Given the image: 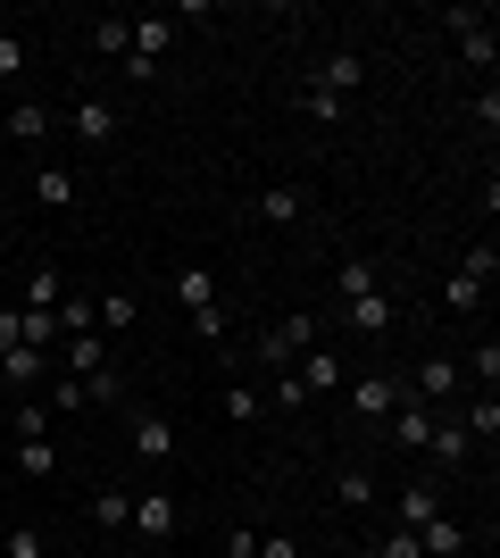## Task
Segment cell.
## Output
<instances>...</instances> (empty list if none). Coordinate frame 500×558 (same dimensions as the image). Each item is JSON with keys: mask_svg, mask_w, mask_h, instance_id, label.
Wrapping results in <instances>:
<instances>
[{"mask_svg": "<svg viewBox=\"0 0 500 558\" xmlns=\"http://www.w3.org/2000/svg\"><path fill=\"white\" fill-rule=\"evenodd\" d=\"M125 525H134V534L150 542V550H167V542H175V525H184V509H175V492H134V517H125Z\"/></svg>", "mask_w": 500, "mask_h": 558, "instance_id": "1", "label": "cell"}, {"mask_svg": "<svg viewBox=\"0 0 500 558\" xmlns=\"http://www.w3.org/2000/svg\"><path fill=\"white\" fill-rule=\"evenodd\" d=\"M68 125H75V142H84V150H109V142L125 134V109H118L109 93H84V100H75V117H68Z\"/></svg>", "mask_w": 500, "mask_h": 558, "instance_id": "2", "label": "cell"}, {"mask_svg": "<svg viewBox=\"0 0 500 558\" xmlns=\"http://www.w3.org/2000/svg\"><path fill=\"white\" fill-rule=\"evenodd\" d=\"M167 43H175V17H134V50L118 59L125 84H150V68L167 59Z\"/></svg>", "mask_w": 500, "mask_h": 558, "instance_id": "3", "label": "cell"}, {"mask_svg": "<svg viewBox=\"0 0 500 558\" xmlns=\"http://www.w3.org/2000/svg\"><path fill=\"white\" fill-rule=\"evenodd\" d=\"M451 43H459V59L467 68H492V50H500V34H492V9H451Z\"/></svg>", "mask_w": 500, "mask_h": 558, "instance_id": "4", "label": "cell"}, {"mask_svg": "<svg viewBox=\"0 0 500 558\" xmlns=\"http://www.w3.org/2000/svg\"><path fill=\"white\" fill-rule=\"evenodd\" d=\"M434 417H442V409H426V400H401V409L383 417V442H392V450H408V459H417V450L434 442Z\"/></svg>", "mask_w": 500, "mask_h": 558, "instance_id": "5", "label": "cell"}, {"mask_svg": "<svg viewBox=\"0 0 500 558\" xmlns=\"http://www.w3.org/2000/svg\"><path fill=\"white\" fill-rule=\"evenodd\" d=\"M301 350H317V317H284V326L259 333V359H267V367H292Z\"/></svg>", "mask_w": 500, "mask_h": 558, "instance_id": "6", "label": "cell"}, {"mask_svg": "<svg viewBox=\"0 0 500 558\" xmlns=\"http://www.w3.org/2000/svg\"><path fill=\"white\" fill-rule=\"evenodd\" d=\"M342 317H351V333H367V342H383V333H392V317H401V308H392V292H351V301H342Z\"/></svg>", "mask_w": 500, "mask_h": 558, "instance_id": "7", "label": "cell"}, {"mask_svg": "<svg viewBox=\"0 0 500 558\" xmlns=\"http://www.w3.org/2000/svg\"><path fill=\"white\" fill-rule=\"evenodd\" d=\"M392 409H401V384H392V375H358L351 384V417L358 425H383Z\"/></svg>", "mask_w": 500, "mask_h": 558, "instance_id": "8", "label": "cell"}, {"mask_svg": "<svg viewBox=\"0 0 500 558\" xmlns=\"http://www.w3.org/2000/svg\"><path fill=\"white\" fill-rule=\"evenodd\" d=\"M0 125H9V142H25V150H42V142H50V109H42V100H9Z\"/></svg>", "mask_w": 500, "mask_h": 558, "instance_id": "9", "label": "cell"}, {"mask_svg": "<svg viewBox=\"0 0 500 558\" xmlns=\"http://www.w3.org/2000/svg\"><path fill=\"white\" fill-rule=\"evenodd\" d=\"M309 84H317V93H333V100H351V93H358V84H367V68H358V50H333L326 68H317V75H309Z\"/></svg>", "mask_w": 500, "mask_h": 558, "instance_id": "10", "label": "cell"}, {"mask_svg": "<svg viewBox=\"0 0 500 558\" xmlns=\"http://www.w3.org/2000/svg\"><path fill=\"white\" fill-rule=\"evenodd\" d=\"M134 317H143V301H134L125 283H109V292H93V326H100V333H125V326H134Z\"/></svg>", "mask_w": 500, "mask_h": 558, "instance_id": "11", "label": "cell"}, {"mask_svg": "<svg viewBox=\"0 0 500 558\" xmlns=\"http://www.w3.org/2000/svg\"><path fill=\"white\" fill-rule=\"evenodd\" d=\"M451 392H459V359H417V392H408V400H426V409H442Z\"/></svg>", "mask_w": 500, "mask_h": 558, "instance_id": "12", "label": "cell"}, {"mask_svg": "<svg viewBox=\"0 0 500 558\" xmlns=\"http://www.w3.org/2000/svg\"><path fill=\"white\" fill-rule=\"evenodd\" d=\"M42 367H50V359H42V350H0V392H34V384H42Z\"/></svg>", "mask_w": 500, "mask_h": 558, "instance_id": "13", "label": "cell"}, {"mask_svg": "<svg viewBox=\"0 0 500 558\" xmlns=\"http://www.w3.org/2000/svg\"><path fill=\"white\" fill-rule=\"evenodd\" d=\"M259 217H267V226H301V217H309V192H301V184H267Z\"/></svg>", "mask_w": 500, "mask_h": 558, "instance_id": "14", "label": "cell"}, {"mask_svg": "<svg viewBox=\"0 0 500 558\" xmlns=\"http://www.w3.org/2000/svg\"><path fill=\"white\" fill-rule=\"evenodd\" d=\"M59 359H68V375H93V367H109V333H68V342H59Z\"/></svg>", "mask_w": 500, "mask_h": 558, "instance_id": "15", "label": "cell"}, {"mask_svg": "<svg viewBox=\"0 0 500 558\" xmlns=\"http://www.w3.org/2000/svg\"><path fill=\"white\" fill-rule=\"evenodd\" d=\"M125 442H134V459L159 466V459H175V425H167V417H134V434H125Z\"/></svg>", "mask_w": 500, "mask_h": 558, "instance_id": "16", "label": "cell"}, {"mask_svg": "<svg viewBox=\"0 0 500 558\" xmlns=\"http://www.w3.org/2000/svg\"><path fill=\"white\" fill-rule=\"evenodd\" d=\"M467 450H476V434H467V425H459V417H434V442H426L434 466H459Z\"/></svg>", "mask_w": 500, "mask_h": 558, "instance_id": "17", "label": "cell"}, {"mask_svg": "<svg viewBox=\"0 0 500 558\" xmlns=\"http://www.w3.org/2000/svg\"><path fill=\"white\" fill-rule=\"evenodd\" d=\"M17 475H25V484L59 475V442H50V434H17Z\"/></svg>", "mask_w": 500, "mask_h": 558, "instance_id": "18", "label": "cell"}, {"mask_svg": "<svg viewBox=\"0 0 500 558\" xmlns=\"http://www.w3.org/2000/svg\"><path fill=\"white\" fill-rule=\"evenodd\" d=\"M292 375H301V384H309V400H317V392H333V384H342V359H333V350H301V359H292Z\"/></svg>", "mask_w": 500, "mask_h": 558, "instance_id": "19", "label": "cell"}, {"mask_svg": "<svg viewBox=\"0 0 500 558\" xmlns=\"http://www.w3.org/2000/svg\"><path fill=\"white\" fill-rule=\"evenodd\" d=\"M434 517H442V492H417V484H408L401 500H392V525H408V534H417V525H434Z\"/></svg>", "mask_w": 500, "mask_h": 558, "instance_id": "20", "label": "cell"}, {"mask_svg": "<svg viewBox=\"0 0 500 558\" xmlns=\"http://www.w3.org/2000/svg\"><path fill=\"white\" fill-rule=\"evenodd\" d=\"M59 301H68V276H59V267H34L25 292H17V308H59Z\"/></svg>", "mask_w": 500, "mask_h": 558, "instance_id": "21", "label": "cell"}, {"mask_svg": "<svg viewBox=\"0 0 500 558\" xmlns=\"http://www.w3.org/2000/svg\"><path fill=\"white\" fill-rule=\"evenodd\" d=\"M417 550H426V558H459V550H467V525L434 517V525H417Z\"/></svg>", "mask_w": 500, "mask_h": 558, "instance_id": "22", "label": "cell"}, {"mask_svg": "<svg viewBox=\"0 0 500 558\" xmlns=\"http://www.w3.org/2000/svg\"><path fill=\"white\" fill-rule=\"evenodd\" d=\"M175 301H184V317L217 308V276H209V267H184V276H175Z\"/></svg>", "mask_w": 500, "mask_h": 558, "instance_id": "23", "label": "cell"}, {"mask_svg": "<svg viewBox=\"0 0 500 558\" xmlns=\"http://www.w3.org/2000/svg\"><path fill=\"white\" fill-rule=\"evenodd\" d=\"M125 517H134V492H118V484L93 492V525H100V534H125Z\"/></svg>", "mask_w": 500, "mask_h": 558, "instance_id": "24", "label": "cell"}, {"mask_svg": "<svg viewBox=\"0 0 500 558\" xmlns=\"http://www.w3.org/2000/svg\"><path fill=\"white\" fill-rule=\"evenodd\" d=\"M34 201H42V209L59 217V209L75 201V175H68V167H42V175H34Z\"/></svg>", "mask_w": 500, "mask_h": 558, "instance_id": "25", "label": "cell"}, {"mask_svg": "<svg viewBox=\"0 0 500 558\" xmlns=\"http://www.w3.org/2000/svg\"><path fill=\"white\" fill-rule=\"evenodd\" d=\"M25 317V350H59L68 333H59V308H17Z\"/></svg>", "mask_w": 500, "mask_h": 558, "instance_id": "26", "label": "cell"}, {"mask_svg": "<svg viewBox=\"0 0 500 558\" xmlns=\"http://www.w3.org/2000/svg\"><path fill=\"white\" fill-rule=\"evenodd\" d=\"M484 301H492V292H484L476 276H451V283H442V308H451V317H476Z\"/></svg>", "mask_w": 500, "mask_h": 558, "instance_id": "27", "label": "cell"}, {"mask_svg": "<svg viewBox=\"0 0 500 558\" xmlns=\"http://www.w3.org/2000/svg\"><path fill=\"white\" fill-rule=\"evenodd\" d=\"M93 50H100V59H125V50H134V17H100L93 25Z\"/></svg>", "mask_w": 500, "mask_h": 558, "instance_id": "28", "label": "cell"}, {"mask_svg": "<svg viewBox=\"0 0 500 558\" xmlns=\"http://www.w3.org/2000/svg\"><path fill=\"white\" fill-rule=\"evenodd\" d=\"M459 276H476L484 292H492V276H500V251H492V233H484V242H467V258H459Z\"/></svg>", "mask_w": 500, "mask_h": 558, "instance_id": "29", "label": "cell"}, {"mask_svg": "<svg viewBox=\"0 0 500 558\" xmlns=\"http://www.w3.org/2000/svg\"><path fill=\"white\" fill-rule=\"evenodd\" d=\"M267 400V409H284V417H292V409H309V384H301V375H292V367H276V392H259Z\"/></svg>", "mask_w": 500, "mask_h": 558, "instance_id": "30", "label": "cell"}, {"mask_svg": "<svg viewBox=\"0 0 500 558\" xmlns=\"http://www.w3.org/2000/svg\"><path fill=\"white\" fill-rule=\"evenodd\" d=\"M459 425H467V434H476V442L492 450V442H500V400L484 392V400H476V409H467V417H459Z\"/></svg>", "mask_w": 500, "mask_h": 558, "instance_id": "31", "label": "cell"}, {"mask_svg": "<svg viewBox=\"0 0 500 558\" xmlns=\"http://www.w3.org/2000/svg\"><path fill=\"white\" fill-rule=\"evenodd\" d=\"M376 475H367V466H342V509H376Z\"/></svg>", "mask_w": 500, "mask_h": 558, "instance_id": "32", "label": "cell"}, {"mask_svg": "<svg viewBox=\"0 0 500 558\" xmlns=\"http://www.w3.org/2000/svg\"><path fill=\"white\" fill-rule=\"evenodd\" d=\"M217 409H225V417H234V425H251V417H259V409H267V400L251 392V384H225V392H217Z\"/></svg>", "mask_w": 500, "mask_h": 558, "instance_id": "33", "label": "cell"}, {"mask_svg": "<svg viewBox=\"0 0 500 558\" xmlns=\"http://www.w3.org/2000/svg\"><path fill=\"white\" fill-rule=\"evenodd\" d=\"M367 558H426V550H417V534H408V525H383Z\"/></svg>", "mask_w": 500, "mask_h": 558, "instance_id": "34", "label": "cell"}, {"mask_svg": "<svg viewBox=\"0 0 500 558\" xmlns=\"http://www.w3.org/2000/svg\"><path fill=\"white\" fill-rule=\"evenodd\" d=\"M467 375H476L484 392L500 384V342H492V333H484V350H467Z\"/></svg>", "mask_w": 500, "mask_h": 558, "instance_id": "35", "label": "cell"}, {"mask_svg": "<svg viewBox=\"0 0 500 558\" xmlns=\"http://www.w3.org/2000/svg\"><path fill=\"white\" fill-rule=\"evenodd\" d=\"M59 333H93V292H84V301H75V292L59 301Z\"/></svg>", "mask_w": 500, "mask_h": 558, "instance_id": "36", "label": "cell"}, {"mask_svg": "<svg viewBox=\"0 0 500 558\" xmlns=\"http://www.w3.org/2000/svg\"><path fill=\"white\" fill-rule=\"evenodd\" d=\"M301 109H309V117H317V125H333V117L351 109V100H333V93H317V84H301Z\"/></svg>", "mask_w": 500, "mask_h": 558, "instance_id": "37", "label": "cell"}, {"mask_svg": "<svg viewBox=\"0 0 500 558\" xmlns=\"http://www.w3.org/2000/svg\"><path fill=\"white\" fill-rule=\"evenodd\" d=\"M376 258H351V267H342V301H351V292H376Z\"/></svg>", "mask_w": 500, "mask_h": 558, "instance_id": "38", "label": "cell"}, {"mask_svg": "<svg viewBox=\"0 0 500 558\" xmlns=\"http://www.w3.org/2000/svg\"><path fill=\"white\" fill-rule=\"evenodd\" d=\"M25 75V34H0V84H17Z\"/></svg>", "mask_w": 500, "mask_h": 558, "instance_id": "39", "label": "cell"}, {"mask_svg": "<svg viewBox=\"0 0 500 558\" xmlns=\"http://www.w3.org/2000/svg\"><path fill=\"white\" fill-rule=\"evenodd\" d=\"M42 409H50V417H68V409H84V384H75V375H59V392H50Z\"/></svg>", "mask_w": 500, "mask_h": 558, "instance_id": "40", "label": "cell"}, {"mask_svg": "<svg viewBox=\"0 0 500 558\" xmlns=\"http://www.w3.org/2000/svg\"><path fill=\"white\" fill-rule=\"evenodd\" d=\"M0 558H42V534H34V525H17V534L0 542Z\"/></svg>", "mask_w": 500, "mask_h": 558, "instance_id": "41", "label": "cell"}, {"mask_svg": "<svg viewBox=\"0 0 500 558\" xmlns=\"http://www.w3.org/2000/svg\"><path fill=\"white\" fill-rule=\"evenodd\" d=\"M17 434H50V409H42V400H17Z\"/></svg>", "mask_w": 500, "mask_h": 558, "instance_id": "42", "label": "cell"}, {"mask_svg": "<svg viewBox=\"0 0 500 558\" xmlns=\"http://www.w3.org/2000/svg\"><path fill=\"white\" fill-rule=\"evenodd\" d=\"M225 558H259V534H251V525H234V534H225Z\"/></svg>", "mask_w": 500, "mask_h": 558, "instance_id": "43", "label": "cell"}, {"mask_svg": "<svg viewBox=\"0 0 500 558\" xmlns=\"http://www.w3.org/2000/svg\"><path fill=\"white\" fill-rule=\"evenodd\" d=\"M259 558H301V542L292 534H259Z\"/></svg>", "mask_w": 500, "mask_h": 558, "instance_id": "44", "label": "cell"}, {"mask_svg": "<svg viewBox=\"0 0 500 558\" xmlns=\"http://www.w3.org/2000/svg\"><path fill=\"white\" fill-rule=\"evenodd\" d=\"M25 342V317H17V308H0V350H17Z\"/></svg>", "mask_w": 500, "mask_h": 558, "instance_id": "45", "label": "cell"}, {"mask_svg": "<svg viewBox=\"0 0 500 558\" xmlns=\"http://www.w3.org/2000/svg\"><path fill=\"white\" fill-rule=\"evenodd\" d=\"M0 34H9V9H0Z\"/></svg>", "mask_w": 500, "mask_h": 558, "instance_id": "46", "label": "cell"}, {"mask_svg": "<svg viewBox=\"0 0 500 558\" xmlns=\"http://www.w3.org/2000/svg\"><path fill=\"white\" fill-rule=\"evenodd\" d=\"M0 417H9V392H0Z\"/></svg>", "mask_w": 500, "mask_h": 558, "instance_id": "47", "label": "cell"}]
</instances>
